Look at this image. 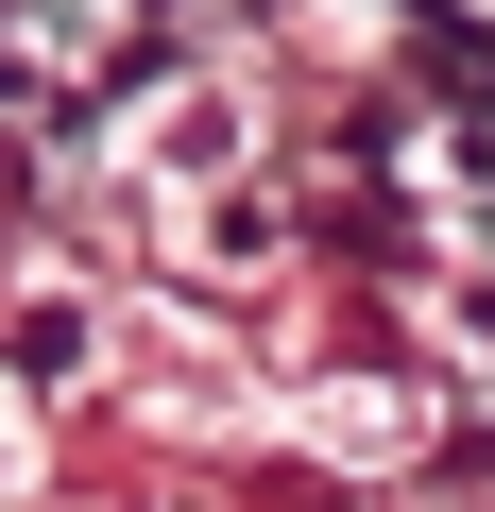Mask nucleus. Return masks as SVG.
Returning <instances> with one entry per match:
<instances>
[{
    "label": "nucleus",
    "instance_id": "1",
    "mask_svg": "<svg viewBox=\"0 0 495 512\" xmlns=\"http://www.w3.org/2000/svg\"><path fill=\"white\" fill-rule=\"evenodd\" d=\"M18 478H35V427H18V393H0V512H18Z\"/></svg>",
    "mask_w": 495,
    "mask_h": 512
}]
</instances>
